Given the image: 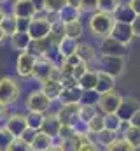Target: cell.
Returning a JSON list of instances; mask_svg holds the SVG:
<instances>
[{"instance_id": "6da1fadb", "label": "cell", "mask_w": 140, "mask_h": 151, "mask_svg": "<svg viewBox=\"0 0 140 151\" xmlns=\"http://www.w3.org/2000/svg\"><path fill=\"white\" fill-rule=\"evenodd\" d=\"M116 19L112 14H107V12H93L89 16V21H88V28L91 32V35L96 39H105L110 35L112 32V27H114Z\"/></svg>"}, {"instance_id": "7a4b0ae2", "label": "cell", "mask_w": 140, "mask_h": 151, "mask_svg": "<svg viewBox=\"0 0 140 151\" xmlns=\"http://www.w3.org/2000/svg\"><path fill=\"white\" fill-rule=\"evenodd\" d=\"M21 95V84L11 77V76H4L0 77V102L5 106L14 104Z\"/></svg>"}, {"instance_id": "3957f363", "label": "cell", "mask_w": 140, "mask_h": 151, "mask_svg": "<svg viewBox=\"0 0 140 151\" xmlns=\"http://www.w3.org/2000/svg\"><path fill=\"white\" fill-rule=\"evenodd\" d=\"M100 65V70H104L112 77H119L123 76L124 69H126V62L124 56H110V55H100V58H96V62Z\"/></svg>"}, {"instance_id": "277c9868", "label": "cell", "mask_w": 140, "mask_h": 151, "mask_svg": "<svg viewBox=\"0 0 140 151\" xmlns=\"http://www.w3.org/2000/svg\"><path fill=\"white\" fill-rule=\"evenodd\" d=\"M51 27H53V21L47 18V14H42V16H34L32 21H30V27H28V35L32 37V40H40V39H46L51 34Z\"/></svg>"}, {"instance_id": "5b68a950", "label": "cell", "mask_w": 140, "mask_h": 151, "mask_svg": "<svg viewBox=\"0 0 140 151\" xmlns=\"http://www.w3.org/2000/svg\"><path fill=\"white\" fill-rule=\"evenodd\" d=\"M56 63L53 62L51 56L47 55H42V56H37L35 60V67H34V79L39 83H44L47 79L53 77V72L56 70Z\"/></svg>"}, {"instance_id": "8992f818", "label": "cell", "mask_w": 140, "mask_h": 151, "mask_svg": "<svg viewBox=\"0 0 140 151\" xmlns=\"http://www.w3.org/2000/svg\"><path fill=\"white\" fill-rule=\"evenodd\" d=\"M121 102H123V95L117 93L116 90H112V91H107L104 95H98L96 109L102 114H114V113H117Z\"/></svg>"}, {"instance_id": "52a82bcc", "label": "cell", "mask_w": 140, "mask_h": 151, "mask_svg": "<svg viewBox=\"0 0 140 151\" xmlns=\"http://www.w3.org/2000/svg\"><path fill=\"white\" fill-rule=\"evenodd\" d=\"M51 106H53V102L40 91V90H35L32 91L26 99H25V107H26V111L28 113H49V109H51Z\"/></svg>"}, {"instance_id": "ba28073f", "label": "cell", "mask_w": 140, "mask_h": 151, "mask_svg": "<svg viewBox=\"0 0 140 151\" xmlns=\"http://www.w3.org/2000/svg\"><path fill=\"white\" fill-rule=\"evenodd\" d=\"M37 56H34L30 51H23L19 53L18 60H16V74L21 79H32L34 77V67Z\"/></svg>"}, {"instance_id": "9c48e42d", "label": "cell", "mask_w": 140, "mask_h": 151, "mask_svg": "<svg viewBox=\"0 0 140 151\" xmlns=\"http://www.w3.org/2000/svg\"><path fill=\"white\" fill-rule=\"evenodd\" d=\"M16 139L18 137H21L23 135V132L28 128V125H26V114L23 113H11L7 114V118H5V125H4Z\"/></svg>"}, {"instance_id": "30bf717a", "label": "cell", "mask_w": 140, "mask_h": 151, "mask_svg": "<svg viewBox=\"0 0 140 151\" xmlns=\"http://www.w3.org/2000/svg\"><path fill=\"white\" fill-rule=\"evenodd\" d=\"M110 37L116 39L117 42H121L123 46H130L131 40L135 39L133 35V28L130 23H121V21H116L114 27H112V32H110Z\"/></svg>"}, {"instance_id": "8fae6325", "label": "cell", "mask_w": 140, "mask_h": 151, "mask_svg": "<svg viewBox=\"0 0 140 151\" xmlns=\"http://www.w3.org/2000/svg\"><path fill=\"white\" fill-rule=\"evenodd\" d=\"M82 97H84V91L75 83V84H70V86H63L58 102L61 106H67V104H81L82 102Z\"/></svg>"}, {"instance_id": "7c38bea8", "label": "cell", "mask_w": 140, "mask_h": 151, "mask_svg": "<svg viewBox=\"0 0 140 151\" xmlns=\"http://www.w3.org/2000/svg\"><path fill=\"white\" fill-rule=\"evenodd\" d=\"M140 109V100L137 97H123V102L117 109V116L123 119V123H128V119Z\"/></svg>"}, {"instance_id": "4fadbf2b", "label": "cell", "mask_w": 140, "mask_h": 151, "mask_svg": "<svg viewBox=\"0 0 140 151\" xmlns=\"http://www.w3.org/2000/svg\"><path fill=\"white\" fill-rule=\"evenodd\" d=\"M11 14L14 18H34L37 16V9L34 7L32 0H12Z\"/></svg>"}, {"instance_id": "5bb4252c", "label": "cell", "mask_w": 140, "mask_h": 151, "mask_svg": "<svg viewBox=\"0 0 140 151\" xmlns=\"http://www.w3.org/2000/svg\"><path fill=\"white\" fill-rule=\"evenodd\" d=\"M56 116L60 118L61 125H77L79 123V104H67V106H60V109L56 111Z\"/></svg>"}, {"instance_id": "9a60e30c", "label": "cell", "mask_w": 140, "mask_h": 151, "mask_svg": "<svg viewBox=\"0 0 140 151\" xmlns=\"http://www.w3.org/2000/svg\"><path fill=\"white\" fill-rule=\"evenodd\" d=\"M100 55H110V56H124L126 55V46H123L121 42H117L116 39L110 35L105 39H100Z\"/></svg>"}, {"instance_id": "2e32d148", "label": "cell", "mask_w": 140, "mask_h": 151, "mask_svg": "<svg viewBox=\"0 0 140 151\" xmlns=\"http://www.w3.org/2000/svg\"><path fill=\"white\" fill-rule=\"evenodd\" d=\"M116 90V77L107 74L104 70H96V86H95V93L96 95H104L107 91Z\"/></svg>"}, {"instance_id": "e0dca14e", "label": "cell", "mask_w": 140, "mask_h": 151, "mask_svg": "<svg viewBox=\"0 0 140 151\" xmlns=\"http://www.w3.org/2000/svg\"><path fill=\"white\" fill-rule=\"evenodd\" d=\"M60 128H61V121H60V118L56 116V113H46L44 123H42V128H40V130H42L44 134H47L49 137L56 139Z\"/></svg>"}, {"instance_id": "ac0fdd59", "label": "cell", "mask_w": 140, "mask_h": 151, "mask_svg": "<svg viewBox=\"0 0 140 151\" xmlns=\"http://www.w3.org/2000/svg\"><path fill=\"white\" fill-rule=\"evenodd\" d=\"M61 90H63L61 81H56V79H47V81L40 83V91H42V93H44V95L51 100V102H54V100H58V99H60Z\"/></svg>"}, {"instance_id": "d6986e66", "label": "cell", "mask_w": 140, "mask_h": 151, "mask_svg": "<svg viewBox=\"0 0 140 151\" xmlns=\"http://www.w3.org/2000/svg\"><path fill=\"white\" fill-rule=\"evenodd\" d=\"M114 19L116 21H121V23H133V19L137 18V14H135V11L131 9V5H130V2H119V5H117V9L114 11Z\"/></svg>"}, {"instance_id": "ffe728a7", "label": "cell", "mask_w": 140, "mask_h": 151, "mask_svg": "<svg viewBox=\"0 0 140 151\" xmlns=\"http://www.w3.org/2000/svg\"><path fill=\"white\" fill-rule=\"evenodd\" d=\"M77 56L84 62V63H93L96 62L98 58V53H96V47L91 44V42H77Z\"/></svg>"}, {"instance_id": "44dd1931", "label": "cell", "mask_w": 140, "mask_h": 151, "mask_svg": "<svg viewBox=\"0 0 140 151\" xmlns=\"http://www.w3.org/2000/svg\"><path fill=\"white\" fill-rule=\"evenodd\" d=\"M30 146H32L34 151L51 150V148L54 146V139L49 137L47 134H44L42 130H39V132H35V135H34V139H32V142H30Z\"/></svg>"}, {"instance_id": "7402d4cb", "label": "cell", "mask_w": 140, "mask_h": 151, "mask_svg": "<svg viewBox=\"0 0 140 151\" xmlns=\"http://www.w3.org/2000/svg\"><path fill=\"white\" fill-rule=\"evenodd\" d=\"M11 47L23 53V51H28L30 44H32V37L28 35V32H16L11 35Z\"/></svg>"}, {"instance_id": "603a6c76", "label": "cell", "mask_w": 140, "mask_h": 151, "mask_svg": "<svg viewBox=\"0 0 140 151\" xmlns=\"http://www.w3.org/2000/svg\"><path fill=\"white\" fill-rule=\"evenodd\" d=\"M77 42H79V40H74V39L67 37V35L58 42L56 51H58V55L61 56V60L69 58L70 55H75V51H77Z\"/></svg>"}, {"instance_id": "cb8c5ba5", "label": "cell", "mask_w": 140, "mask_h": 151, "mask_svg": "<svg viewBox=\"0 0 140 151\" xmlns=\"http://www.w3.org/2000/svg\"><path fill=\"white\" fill-rule=\"evenodd\" d=\"M77 84L81 86L82 91H95V86H96V70L88 69L84 72V76H81L77 79Z\"/></svg>"}, {"instance_id": "d4e9b609", "label": "cell", "mask_w": 140, "mask_h": 151, "mask_svg": "<svg viewBox=\"0 0 140 151\" xmlns=\"http://www.w3.org/2000/svg\"><path fill=\"white\" fill-rule=\"evenodd\" d=\"M81 11H79V7L77 5H65L60 12H58V19L61 21V23H70V21H77L79 18H81Z\"/></svg>"}, {"instance_id": "484cf974", "label": "cell", "mask_w": 140, "mask_h": 151, "mask_svg": "<svg viewBox=\"0 0 140 151\" xmlns=\"http://www.w3.org/2000/svg\"><path fill=\"white\" fill-rule=\"evenodd\" d=\"M58 146L63 151H81V148H82V135L81 134H74L69 139L60 141Z\"/></svg>"}, {"instance_id": "4316f807", "label": "cell", "mask_w": 140, "mask_h": 151, "mask_svg": "<svg viewBox=\"0 0 140 151\" xmlns=\"http://www.w3.org/2000/svg\"><path fill=\"white\" fill-rule=\"evenodd\" d=\"M123 139L135 150H140V128L137 127H126L123 132Z\"/></svg>"}, {"instance_id": "83f0119b", "label": "cell", "mask_w": 140, "mask_h": 151, "mask_svg": "<svg viewBox=\"0 0 140 151\" xmlns=\"http://www.w3.org/2000/svg\"><path fill=\"white\" fill-rule=\"evenodd\" d=\"M82 32H84V27L81 23V19L77 21H70V23H65V35L74 40H79L82 37Z\"/></svg>"}, {"instance_id": "f1b7e54d", "label": "cell", "mask_w": 140, "mask_h": 151, "mask_svg": "<svg viewBox=\"0 0 140 151\" xmlns=\"http://www.w3.org/2000/svg\"><path fill=\"white\" fill-rule=\"evenodd\" d=\"M96 113H98L96 106H93V104H79V123L86 125Z\"/></svg>"}, {"instance_id": "f546056e", "label": "cell", "mask_w": 140, "mask_h": 151, "mask_svg": "<svg viewBox=\"0 0 140 151\" xmlns=\"http://www.w3.org/2000/svg\"><path fill=\"white\" fill-rule=\"evenodd\" d=\"M105 128V119H104V114L102 113H96L88 123H86V130L89 132V134H98V132H102Z\"/></svg>"}, {"instance_id": "4dcf8cb0", "label": "cell", "mask_w": 140, "mask_h": 151, "mask_svg": "<svg viewBox=\"0 0 140 151\" xmlns=\"http://www.w3.org/2000/svg\"><path fill=\"white\" fill-rule=\"evenodd\" d=\"M104 119H105V130H110V132H119L123 128V119L117 116V113L114 114H104Z\"/></svg>"}, {"instance_id": "1f68e13d", "label": "cell", "mask_w": 140, "mask_h": 151, "mask_svg": "<svg viewBox=\"0 0 140 151\" xmlns=\"http://www.w3.org/2000/svg\"><path fill=\"white\" fill-rule=\"evenodd\" d=\"M67 4H69V0H44V12L58 14Z\"/></svg>"}, {"instance_id": "d6a6232c", "label": "cell", "mask_w": 140, "mask_h": 151, "mask_svg": "<svg viewBox=\"0 0 140 151\" xmlns=\"http://www.w3.org/2000/svg\"><path fill=\"white\" fill-rule=\"evenodd\" d=\"M44 116H46V114H42V113H28L26 114V125H28V128L39 132V130L42 128Z\"/></svg>"}, {"instance_id": "836d02e7", "label": "cell", "mask_w": 140, "mask_h": 151, "mask_svg": "<svg viewBox=\"0 0 140 151\" xmlns=\"http://www.w3.org/2000/svg\"><path fill=\"white\" fill-rule=\"evenodd\" d=\"M116 139H117V134L116 132H110V130H105V128L102 132L96 134V144H100V146H109Z\"/></svg>"}, {"instance_id": "e575fe53", "label": "cell", "mask_w": 140, "mask_h": 151, "mask_svg": "<svg viewBox=\"0 0 140 151\" xmlns=\"http://www.w3.org/2000/svg\"><path fill=\"white\" fill-rule=\"evenodd\" d=\"M0 27H2V30L7 34V37H11L12 34H16V32H18V30H16V18H14L12 14H7V16L2 19Z\"/></svg>"}, {"instance_id": "d590c367", "label": "cell", "mask_w": 140, "mask_h": 151, "mask_svg": "<svg viewBox=\"0 0 140 151\" xmlns=\"http://www.w3.org/2000/svg\"><path fill=\"white\" fill-rule=\"evenodd\" d=\"M14 139H16V137H14L5 127H0V151H7L9 150V146L12 144Z\"/></svg>"}, {"instance_id": "8d00e7d4", "label": "cell", "mask_w": 140, "mask_h": 151, "mask_svg": "<svg viewBox=\"0 0 140 151\" xmlns=\"http://www.w3.org/2000/svg\"><path fill=\"white\" fill-rule=\"evenodd\" d=\"M105 151H137V150H135V148H131V146L123 139V137H121V139L117 137L114 142H110L109 146H105Z\"/></svg>"}, {"instance_id": "74e56055", "label": "cell", "mask_w": 140, "mask_h": 151, "mask_svg": "<svg viewBox=\"0 0 140 151\" xmlns=\"http://www.w3.org/2000/svg\"><path fill=\"white\" fill-rule=\"evenodd\" d=\"M121 0H98V5H96V11L100 12H107V14H114V11L117 9Z\"/></svg>"}, {"instance_id": "f35d334b", "label": "cell", "mask_w": 140, "mask_h": 151, "mask_svg": "<svg viewBox=\"0 0 140 151\" xmlns=\"http://www.w3.org/2000/svg\"><path fill=\"white\" fill-rule=\"evenodd\" d=\"M96 5H98V0H77V7L79 11L84 14V12H96Z\"/></svg>"}, {"instance_id": "ab89813d", "label": "cell", "mask_w": 140, "mask_h": 151, "mask_svg": "<svg viewBox=\"0 0 140 151\" xmlns=\"http://www.w3.org/2000/svg\"><path fill=\"white\" fill-rule=\"evenodd\" d=\"M7 151H34V150H32V146H30L26 141H23L21 137H18V139L12 141V144L9 146Z\"/></svg>"}, {"instance_id": "60d3db41", "label": "cell", "mask_w": 140, "mask_h": 151, "mask_svg": "<svg viewBox=\"0 0 140 151\" xmlns=\"http://www.w3.org/2000/svg\"><path fill=\"white\" fill-rule=\"evenodd\" d=\"M74 134H77V130H75V127L74 125H61V128H60V132H58V141H63V139H69L72 137Z\"/></svg>"}, {"instance_id": "b9f144b4", "label": "cell", "mask_w": 140, "mask_h": 151, "mask_svg": "<svg viewBox=\"0 0 140 151\" xmlns=\"http://www.w3.org/2000/svg\"><path fill=\"white\" fill-rule=\"evenodd\" d=\"M32 18H16V30L18 32H28Z\"/></svg>"}, {"instance_id": "7bdbcfd3", "label": "cell", "mask_w": 140, "mask_h": 151, "mask_svg": "<svg viewBox=\"0 0 140 151\" xmlns=\"http://www.w3.org/2000/svg\"><path fill=\"white\" fill-rule=\"evenodd\" d=\"M88 69H89V67H88V63H84V62H81L79 65H75V67H74V77H75V81H77L81 76H84V72H86Z\"/></svg>"}, {"instance_id": "ee69618b", "label": "cell", "mask_w": 140, "mask_h": 151, "mask_svg": "<svg viewBox=\"0 0 140 151\" xmlns=\"http://www.w3.org/2000/svg\"><path fill=\"white\" fill-rule=\"evenodd\" d=\"M61 62H65V63H69V65H72V67H75V65H79L82 60H81V58L77 56V53H75V55H70L69 58H65V60H61Z\"/></svg>"}, {"instance_id": "f6af8a7d", "label": "cell", "mask_w": 140, "mask_h": 151, "mask_svg": "<svg viewBox=\"0 0 140 151\" xmlns=\"http://www.w3.org/2000/svg\"><path fill=\"white\" fill-rule=\"evenodd\" d=\"M128 125H130V127H137V128H140V109L128 119Z\"/></svg>"}, {"instance_id": "bcb514c9", "label": "cell", "mask_w": 140, "mask_h": 151, "mask_svg": "<svg viewBox=\"0 0 140 151\" xmlns=\"http://www.w3.org/2000/svg\"><path fill=\"white\" fill-rule=\"evenodd\" d=\"M34 135H35V130H32V128H26V130L23 132L21 139H23V141H26V142L30 144V142H32V139H34Z\"/></svg>"}, {"instance_id": "7dc6e473", "label": "cell", "mask_w": 140, "mask_h": 151, "mask_svg": "<svg viewBox=\"0 0 140 151\" xmlns=\"http://www.w3.org/2000/svg\"><path fill=\"white\" fill-rule=\"evenodd\" d=\"M131 28H133V35L135 37H140V16H137L131 23Z\"/></svg>"}, {"instance_id": "c3c4849f", "label": "cell", "mask_w": 140, "mask_h": 151, "mask_svg": "<svg viewBox=\"0 0 140 151\" xmlns=\"http://www.w3.org/2000/svg\"><path fill=\"white\" fill-rule=\"evenodd\" d=\"M130 2V5H131V9L135 11V14L140 16V0H128Z\"/></svg>"}, {"instance_id": "681fc988", "label": "cell", "mask_w": 140, "mask_h": 151, "mask_svg": "<svg viewBox=\"0 0 140 151\" xmlns=\"http://www.w3.org/2000/svg\"><path fill=\"white\" fill-rule=\"evenodd\" d=\"M32 4H34V7L37 9V12L40 14V12H44V0H32Z\"/></svg>"}, {"instance_id": "f907efd6", "label": "cell", "mask_w": 140, "mask_h": 151, "mask_svg": "<svg viewBox=\"0 0 140 151\" xmlns=\"http://www.w3.org/2000/svg\"><path fill=\"white\" fill-rule=\"evenodd\" d=\"M5 116H7V106L0 102V121H2V119H4Z\"/></svg>"}, {"instance_id": "816d5d0a", "label": "cell", "mask_w": 140, "mask_h": 151, "mask_svg": "<svg viewBox=\"0 0 140 151\" xmlns=\"http://www.w3.org/2000/svg\"><path fill=\"white\" fill-rule=\"evenodd\" d=\"M5 39H7V34H5V32L2 30V27H0V44H2V42H4Z\"/></svg>"}, {"instance_id": "f5cc1de1", "label": "cell", "mask_w": 140, "mask_h": 151, "mask_svg": "<svg viewBox=\"0 0 140 151\" xmlns=\"http://www.w3.org/2000/svg\"><path fill=\"white\" fill-rule=\"evenodd\" d=\"M5 16H7V12H5V9H4V7L0 5V23H2V19H4Z\"/></svg>"}, {"instance_id": "db71d44e", "label": "cell", "mask_w": 140, "mask_h": 151, "mask_svg": "<svg viewBox=\"0 0 140 151\" xmlns=\"http://www.w3.org/2000/svg\"><path fill=\"white\" fill-rule=\"evenodd\" d=\"M51 151H63V150H61V148H60V146H58V144H54V146H53V148H51Z\"/></svg>"}, {"instance_id": "11a10c76", "label": "cell", "mask_w": 140, "mask_h": 151, "mask_svg": "<svg viewBox=\"0 0 140 151\" xmlns=\"http://www.w3.org/2000/svg\"><path fill=\"white\" fill-rule=\"evenodd\" d=\"M84 151H100V150H98V146H93V148H89V150H84Z\"/></svg>"}, {"instance_id": "9f6ffc18", "label": "cell", "mask_w": 140, "mask_h": 151, "mask_svg": "<svg viewBox=\"0 0 140 151\" xmlns=\"http://www.w3.org/2000/svg\"><path fill=\"white\" fill-rule=\"evenodd\" d=\"M4 2H7V0H0V4H4Z\"/></svg>"}, {"instance_id": "6f0895ef", "label": "cell", "mask_w": 140, "mask_h": 151, "mask_svg": "<svg viewBox=\"0 0 140 151\" xmlns=\"http://www.w3.org/2000/svg\"><path fill=\"white\" fill-rule=\"evenodd\" d=\"M44 151H51V150H44Z\"/></svg>"}]
</instances>
